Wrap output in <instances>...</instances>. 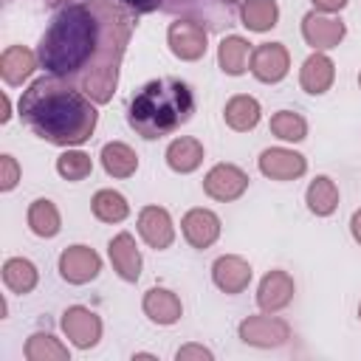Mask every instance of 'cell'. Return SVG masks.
I'll use <instances>...</instances> for the list:
<instances>
[{"label":"cell","mask_w":361,"mask_h":361,"mask_svg":"<svg viewBox=\"0 0 361 361\" xmlns=\"http://www.w3.org/2000/svg\"><path fill=\"white\" fill-rule=\"evenodd\" d=\"M195 110L192 90L180 79L147 82L130 102V127L144 138H161L189 121Z\"/></svg>","instance_id":"cell-3"},{"label":"cell","mask_w":361,"mask_h":361,"mask_svg":"<svg viewBox=\"0 0 361 361\" xmlns=\"http://www.w3.org/2000/svg\"><path fill=\"white\" fill-rule=\"evenodd\" d=\"M34 71V54L23 45H11L3 51L0 56V73L6 79V85H20L28 73Z\"/></svg>","instance_id":"cell-17"},{"label":"cell","mask_w":361,"mask_h":361,"mask_svg":"<svg viewBox=\"0 0 361 361\" xmlns=\"http://www.w3.org/2000/svg\"><path fill=\"white\" fill-rule=\"evenodd\" d=\"M248 51L251 48H248V42L243 37H226L220 42V65H223V71L231 73V76L243 73L248 68Z\"/></svg>","instance_id":"cell-25"},{"label":"cell","mask_w":361,"mask_h":361,"mask_svg":"<svg viewBox=\"0 0 361 361\" xmlns=\"http://www.w3.org/2000/svg\"><path fill=\"white\" fill-rule=\"evenodd\" d=\"M251 71L262 82H279L288 73V51L279 42L259 45L251 56Z\"/></svg>","instance_id":"cell-7"},{"label":"cell","mask_w":361,"mask_h":361,"mask_svg":"<svg viewBox=\"0 0 361 361\" xmlns=\"http://www.w3.org/2000/svg\"><path fill=\"white\" fill-rule=\"evenodd\" d=\"M302 31H305V39L313 48H336L344 37V25L338 20H330V17H322V14H307Z\"/></svg>","instance_id":"cell-13"},{"label":"cell","mask_w":361,"mask_h":361,"mask_svg":"<svg viewBox=\"0 0 361 361\" xmlns=\"http://www.w3.org/2000/svg\"><path fill=\"white\" fill-rule=\"evenodd\" d=\"M62 327L76 347H93L102 336V322L87 307H68L62 316Z\"/></svg>","instance_id":"cell-6"},{"label":"cell","mask_w":361,"mask_h":361,"mask_svg":"<svg viewBox=\"0 0 361 361\" xmlns=\"http://www.w3.org/2000/svg\"><path fill=\"white\" fill-rule=\"evenodd\" d=\"M344 3L347 0H313V6L322 11H338V8H344Z\"/></svg>","instance_id":"cell-35"},{"label":"cell","mask_w":361,"mask_h":361,"mask_svg":"<svg viewBox=\"0 0 361 361\" xmlns=\"http://www.w3.org/2000/svg\"><path fill=\"white\" fill-rule=\"evenodd\" d=\"M212 271H214L217 288H223L226 293H240L251 279V268L240 257H220Z\"/></svg>","instance_id":"cell-16"},{"label":"cell","mask_w":361,"mask_h":361,"mask_svg":"<svg viewBox=\"0 0 361 361\" xmlns=\"http://www.w3.org/2000/svg\"><path fill=\"white\" fill-rule=\"evenodd\" d=\"M240 336L248 344H259V347H271V344H282L288 338V324L271 316H251L240 324Z\"/></svg>","instance_id":"cell-8"},{"label":"cell","mask_w":361,"mask_h":361,"mask_svg":"<svg viewBox=\"0 0 361 361\" xmlns=\"http://www.w3.org/2000/svg\"><path fill=\"white\" fill-rule=\"evenodd\" d=\"M93 214L99 220H104V223H116V220H124L127 217V203H124V197L118 192L102 189L93 197Z\"/></svg>","instance_id":"cell-28"},{"label":"cell","mask_w":361,"mask_h":361,"mask_svg":"<svg viewBox=\"0 0 361 361\" xmlns=\"http://www.w3.org/2000/svg\"><path fill=\"white\" fill-rule=\"evenodd\" d=\"M28 226L39 237H54L59 231V212L51 200H34L28 209Z\"/></svg>","instance_id":"cell-26"},{"label":"cell","mask_w":361,"mask_h":361,"mask_svg":"<svg viewBox=\"0 0 361 361\" xmlns=\"http://www.w3.org/2000/svg\"><path fill=\"white\" fill-rule=\"evenodd\" d=\"M102 164H104V169H107L110 175H116V178H127V175L135 172L138 158H135V152H133L127 144L113 141V144H107V147L102 149Z\"/></svg>","instance_id":"cell-22"},{"label":"cell","mask_w":361,"mask_h":361,"mask_svg":"<svg viewBox=\"0 0 361 361\" xmlns=\"http://www.w3.org/2000/svg\"><path fill=\"white\" fill-rule=\"evenodd\" d=\"M245 186H248V175L231 164H217L203 180V189L217 200H234L245 192Z\"/></svg>","instance_id":"cell-4"},{"label":"cell","mask_w":361,"mask_h":361,"mask_svg":"<svg viewBox=\"0 0 361 361\" xmlns=\"http://www.w3.org/2000/svg\"><path fill=\"white\" fill-rule=\"evenodd\" d=\"M138 231H141V237L152 245V248H166L169 243H172V220H169V214L164 212V209H158V206H147L144 212H141V217H138Z\"/></svg>","instance_id":"cell-12"},{"label":"cell","mask_w":361,"mask_h":361,"mask_svg":"<svg viewBox=\"0 0 361 361\" xmlns=\"http://www.w3.org/2000/svg\"><path fill=\"white\" fill-rule=\"evenodd\" d=\"M121 3L130 6V8H135V11H152V8L161 6V0H121Z\"/></svg>","instance_id":"cell-34"},{"label":"cell","mask_w":361,"mask_h":361,"mask_svg":"<svg viewBox=\"0 0 361 361\" xmlns=\"http://www.w3.org/2000/svg\"><path fill=\"white\" fill-rule=\"evenodd\" d=\"M259 169L274 180H290L305 172V158L290 149H265L259 155Z\"/></svg>","instance_id":"cell-10"},{"label":"cell","mask_w":361,"mask_h":361,"mask_svg":"<svg viewBox=\"0 0 361 361\" xmlns=\"http://www.w3.org/2000/svg\"><path fill=\"white\" fill-rule=\"evenodd\" d=\"M276 3L274 0H245L243 3V25L251 31H268L276 25Z\"/></svg>","instance_id":"cell-24"},{"label":"cell","mask_w":361,"mask_h":361,"mask_svg":"<svg viewBox=\"0 0 361 361\" xmlns=\"http://www.w3.org/2000/svg\"><path fill=\"white\" fill-rule=\"evenodd\" d=\"M358 313H361V307H358Z\"/></svg>","instance_id":"cell-38"},{"label":"cell","mask_w":361,"mask_h":361,"mask_svg":"<svg viewBox=\"0 0 361 361\" xmlns=\"http://www.w3.org/2000/svg\"><path fill=\"white\" fill-rule=\"evenodd\" d=\"M183 358H212V353L203 347H183V350H178V361H183Z\"/></svg>","instance_id":"cell-33"},{"label":"cell","mask_w":361,"mask_h":361,"mask_svg":"<svg viewBox=\"0 0 361 361\" xmlns=\"http://www.w3.org/2000/svg\"><path fill=\"white\" fill-rule=\"evenodd\" d=\"M290 296H293V282H290V276H288L285 271H271V274L262 279V285H259L257 302H259L262 310H279V307H285V305L290 302Z\"/></svg>","instance_id":"cell-15"},{"label":"cell","mask_w":361,"mask_h":361,"mask_svg":"<svg viewBox=\"0 0 361 361\" xmlns=\"http://www.w3.org/2000/svg\"><path fill=\"white\" fill-rule=\"evenodd\" d=\"M20 118L39 138L71 147L90 138L96 127V107L68 82L37 79L20 96Z\"/></svg>","instance_id":"cell-2"},{"label":"cell","mask_w":361,"mask_h":361,"mask_svg":"<svg viewBox=\"0 0 361 361\" xmlns=\"http://www.w3.org/2000/svg\"><path fill=\"white\" fill-rule=\"evenodd\" d=\"M0 166H3V178H0L3 183H0V186L8 192V189L17 183V178H20V169H17V161H14L11 155H3V158H0Z\"/></svg>","instance_id":"cell-32"},{"label":"cell","mask_w":361,"mask_h":361,"mask_svg":"<svg viewBox=\"0 0 361 361\" xmlns=\"http://www.w3.org/2000/svg\"><path fill=\"white\" fill-rule=\"evenodd\" d=\"M203 158V147L195 138H178L166 149V164L175 172H192Z\"/></svg>","instance_id":"cell-20"},{"label":"cell","mask_w":361,"mask_h":361,"mask_svg":"<svg viewBox=\"0 0 361 361\" xmlns=\"http://www.w3.org/2000/svg\"><path fill=\"white\" fill-rule=\"evenodd\" d=\"M333 82V62L322 54H313L302 68V87L307 93H324Z\"/></svg>","instance_id":"cell-19"},{"label":"cell","mask_w":361,"mask_h":361,"mask_svg":"<svg viewBox=\"0 0 361 361\" xmlns=\"http://www.w3.org/2000/svg\"><path fill=\"white\" fill-rule=\"evenodd\" d=\"M144 310L149 313L152 322H158V324H172V322H178V316H180V302L175 299V293H169V290H164V288H152V290L147 293V299H144Z\"/></svg>","instance_id":"cell-18"},{"label":"cell","mask_w":361,"mask_h":361,"mask_svg":"<svg viewBox=\"0 0 361 361\" xmlns=\"http://www.w3.org/2000/svg\"><path fill=\"white\" fill-rule=\"evenodd\" d=\"M271 130L274 135L285 138V141H302L305 133H307V124L299 113H290V110H279L274 118H271Z\"/></svg>","instance_id":"cell-29"},{"label":"cell","mask_w":361,"mask_h":361,"mask_svg":"<svg viewBox=\"0 0 361 361\" xmlns=\"http://www.w3.org/2000/svg\"><path fill=\"white\" fill-rule=\"evenodd\" d=\"M130 31V14L113 0L71 3L51 20L39 42V62L93 102H107L116 90Z\"/></svg>","instance_id":"cell-1"},{"label":"cell","mask_w":361,"mask_h":361,"mask_svg":"<svg viewBox=\"0 0 361 361\" xmlns=\"http://www.w3.org/2000/svg\"><path fill=\"white\" fill-rule=\"evenodd\" d=\"M59 271L68 282H87L99 274V257L85 245H73L59 257Z\"/></svg>","instance_id":"cell-9"},{"label":"cell","mask_w":361,"mask_h":361,"mask_svg":"<svg viewBox=\"0 0 361 361\" xmlns=\"http://www.w3.org/2000/svg\"><path fill=\"white\" fill-rule=\"evenodd\" d=\"M223 116H226V124L228 127H234V130H251L259 121V104L251 96H234L226 104V113Z\"/></svg>","instance_id":"cell-21"},{"label":"cell","mask_w":361,"mask_h":361,"mask_svg":"<svg viewBox=\"0 0 361 361\" xmlns=\"http://www.w3.org/2000/svg\"><path fill=\"white\" fill-rule=\"evenodd\" d=\"M183 234L186 240L195 245V248H206L217 240L220 234V220L214 212L209 209H192L186 217H183Z\"/></svg>","instance_id":"cell-11"},{"label":"cell","mask_w":361,"mask_h":361,"mask_svg":"<svg viewBox=\"0 0 361 361\" xmlns=\"http://www.w3.org/2000/svg\"><path fill=\"white\" fill-rule=\"evenodd\" d=\"M350 226H353V237L361 243V212L353 214V223H350Z\"/></svg>","instance_id":"cell-36"},{"label":"cell","mask_w":361,"mask_h":361,"mask_svg":"<svg viewBox=\"0 0 361 361\" xmlns=\"http://www.w3.org/2000/svg\"><path fill=\"white\" fill-rule=\"evenodd\" d=\"M358 82H361V76H358Z\"/></svg>","instance_id":"cell-37"},{"label":"cell","mask_w":361,"mask_h":361,"mask_svg":"<svg viewBox=\"0 0 361 361\" xmlns=\"http://www.w3.org/2000/svg\"><path fill=\"white\" fill-rule=\"evenodd\" d=\"M3 282H6V288L14 290V293H28V290L37 285V271H34V265H31L28 259L14 257V259H8V262L3 265Z\"/></svg>","instance_id":"cell-23"},{"label":"cell","mask_w":361,"mask_h":361,"mask_svg":"<svg viewBox=\"0 0 361 361\" xmlns=\"http://www.w3.org/2000/svg\"><path fill=\"white\" fill-rule=\"evenodd\" d=\"M110 259L118 271L121 279L127 282H135L138 274H141V257H138V248H135V240L130 234H118L113 237L110 243Z\"/></svg>","instance_id":"cell-14"},{"label":"cell","mask_w":361,"mask_h":361,"mask_svg":"<svg viewBox=\"0 0 361 361\" xmlns=\"http://www.w3.org/2000/svg\"><path fill=\"white\" fill-rule=\"evenodd\" d=\"M56 169H59V175L68 178V180H82L85 175H90L93 164H90V158H87L85 152H65V155H59Z\"/></svg>","instance_id":"cell-31"},{"label":"cell","mask_w":361,"mask_h":361,"mask_svg":"<svg viewBox=\"0 0 361 361\" xmlns=\"http://www.w3.org/2000/svg\"><path fill=\"white\" fill-rule=\"evenodd\" d=\"M25 355L31 358V361H48V358H68V350L54 338V336H42V333H37V336H31V341L25 344Z\"/></svg>","instance_id":"cell-30"},{"label":"cell","mask_w":361,"mask_h":361,"mask_svg":"<svg viewBox=\"0 0 361 361\" xmlns=\"http://www.w3.org/2000/svg\"><path fill=\"white\" fill-rule=\"evenodd\" d=\"M336 203H338V189H336V183L330 178L322 175V178H316L307 186V206H310V212L330 214L336 209Z\"/></svg>","instance_id":"cell-27"},{"label":"cell","mask_w":361,"mask_h":361,"mask_svg":"<svg viewBox=\"0 0 361 361\" xmlns=\"http://www.w3.org/2000/svg\"><path fill=\"white\" fill-rule=\"evenodd\" d=\"M169 45L180 59H197L206 51V31L195 20H178L169 25Z\"/></svg>","instance_id":"cell-5"}]
</instances>
